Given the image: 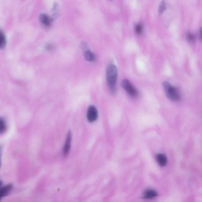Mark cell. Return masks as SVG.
<instances>
[{"label": "cell", "instance_id": "9c48e42d", "mask_svg": "<svg viewBox=\"0 0 202 202\" xmlns=\"http://www.w3.org/2000/svg\"><path fill=\"white\" fill-rule=\"evenodd\" d=\"M157 161L160 166H164L167 163V159L166 155L162 154H157L156 156Z\"/></svg>", "mask_w": 202, "mask_h": 202}, {"label": "cell", "instance_id": "7a4b0ae2", "mask_svg": "<svg viewBox=\"0 0 202 202\" xmlns=\"http://www.w3.org/2000/svg\"><path fill=\"white\" fill-rule=\"evenodd\" d=\"M163 86L166 95L170 100L174 102L180 100V96L177 89L172 86L167 81L163 82Z\"/></svg>", "mask_w": 202, "mask_h": 202}, {"label": "cell", "instance_id": "277c9868", "mask_svg": "<svg viewBox=\"0 0 202 202\" xmlns=\"http://www.w3.org/2000/svg\"><path fill=\"white\" fill-rule=\"evenodd\" d=\"M98 118V112L97 108L94 105H90L87 112V118L89 122L95 121Z\"/></svg>", "mask_w": 202, "mask_h": 202}, {"label": "cell", "instance_id": "ac0fdd59", "mask_svg": "<svg viewBox=\"0 0 202 202\" xmlns=\"http://www.w3.org/2000/svg\"><path fill=\"white\" fill-rule=\"evenodd\" d=\"M45 47H46L45 48H46V49L48 51L53 50L54 48V46L52 44H47V45H46Z\"/></svg>", "mask_w": 202, "mask_h": 202}, {"label": "cell", "instance_id": "5bb4252c", "mask_svg": "<svg viewBox=\"0 0 202 202\" xmlns=\"http://www.w3.org/2000/svg\"><path fill=\"white\" fill-rule=\"evenodd\" d=\"M80 47L84 52L89 49V47L87 43L85 41H82L80 44Z\"/></svg>", "mask_w": 202, "mask_h": 202}, {"label": "cell", "instance_id": "5b68a950", "mask_svg": "<svg viewBox=\"0 0 202 202\" xmlns=\"http://www.w3.org/2000/svg\"><path fill=\"white\" fill-rule=\"evenodd\" d=\"M71 141H72V134L70 131H69L63 149V154L65 157L67 156L69 153L70 148Z\"/></svg>", "mask_w": 202, "mask_h": 202}, {"label": "cell", "instance_id": "d6986e66", "mask_svg": "<svg viewBox=\"0 0 202 202\" xmlns=\"http://www.w3.org/2000/svg\"><path fill=\"white\" fill-rule=\"evenodd\" d=\"M2 145L0 144V167L1 165V157L2 154Z\"/></svg>", "mask_w": 202, "mask_h": 202}, {"label": "cell", "instance_id": "e0dca14e", "mask_svg": "<svg viewBox=\"0 0 202 202\" xmlns=\"http://www.w3.org/2000/svg\"><path fill=\"white\" fill-rule=\"evenodd\" d=\"M194 36L191 33H188L187 35V39L189 42H193L195 40Z\"/></svg>", "mask_w": 202, "mask_h": 202}, {"label": "cell", "instance_id": "7c38bea8", "mask_svg": "<svg viewBox=\"0 0 202 202\" xmlns=\"http://www.w3.org/2000/svg\"><path fill=\"white\" fill-rule=\"evenodd\" d=\"M7 129V126L5 121L2 118L0 117V134L4 133Z\"/></svg>", "mask_w": 202, "mask_h": 202}, {"label": "cell", "instance_id": "8fae6325", "mask_svg": "<svg viewBox=\"0 0 202 202\" xmlns=\"http://www.w3.org/2000/svg\"><path fill=\"white\" fill-rule=\"evenodd\" d=\"M6 44V38L4 33L0 29V49L4 48Z\"/></svg>", "mask_w": 202, "mask_h": 202}, {"label": "cell", "instance_id": "9a60e30c", "mask_svg": "<svg viewBox=\"0 0 202 202\" xmlns=\"http://www.w3.org/2000/svg\"><path fill=\"white\" fill-rule=\"evenodd\" d=\"M166 9V4L164 1H162L161 2L159 7V12L160 14H162Z\"/></svg>", "mask_w": 202, "mask_h": 202}, {"label": "cell", "instance_id": "4fadbf2b", "mask_svg": "<svg viewBox=\"0 0 202 202\" xmlns=\"http://www.w3.org/2000/svg\"><path fill=\"white\" fill-rule=\"evenodd\" d=\"M58 7H59V5H58V4L57 3L54 4V6H53L52 10L53 15H52V17H51L53 20H54L56 18L57 15H58Z\"/></svg>", "mask_w": 202, "mask_h": 202}, {"label": "cell", "instance_id": "6da1fadb", "mask_svg": "<svg viewBox=\"0 0 202 202\" xmlns=\"http://www.w3.org/2000/svg\"><path fill=\"white\" fill-rule=\"evenodd\" d=\"M106 79L109 91L115 94L117 90V69L114 64H110L107 68Z\"/></svg>", "mask_w": 202, "mask_h": 202}, {"label": "cell", "instance_id": "30bf717a", "mask_svg": "<svg viewBox=\"0 0 202 202\" xmlns=\"http://www.w3.org/2000/svg\"><path fill=\"white\" fill-rule=\"evenodd\" d=\"M84 52V57L85 60L89 62L94 61L95 59L94 54L91 52L90 49L85 51Z\"/></svg>", "mask_w": 202, "mask_h": 202}, {"label": "cell", "instance_id": "ba28073f", "mask_svg": "<svg viewBox=\"0 0 202 202\" xmlns=\"http://www.w3.org/2000/svg\"><path fill=\"white\" fill-rule=\"evenodd\" d=\"M158 196L157 192L154 190L148 189L145 191L143 197L146 199H153Z\"/></svg>", "mask_w": 202, "mask_h": 202}, {"label": "cell", "instance_id": "52a82bcc", "mask_svg": "<svg viewBox=\"0 0 202 202\" xmlns=\"http://www.w3.org/2000/svg\"><path fill=\"white\" fill-rule=\"evenodd\" d=\"M13 187L12 184H9L3 187H0V199L8 195Z\"/></svg>", "mask_w": 202, "mask_h": 202}, {"label": "cell", "instance_id": "3957f363", "mask_svg": "<svg viewBox=\"0 0 202 202\" xmlns=\"http://www.w3.org/2000/svg\"><path fill=\"white\" fill-rule=\"evenodd\" d=\"M122 85L123 89L131 97L133 98H136L137 97V90L128 79H124L122 81Z\"/></svg>", "mask_w": 202, "mask_h": 202}, {"label": "cell", "instance_id": "ffe728a7", "mask_svg": "<svg viewBox=\"0 0 202 202\" xmlns=\"http://www.w3.org/2000/svg\"><path fill=\"white\" fill-rule=\"evenodd\" d=\"M2 182L1 181V180H0V187H1V186H2Z\"/></svg>", "mask_w": 202, "mask_h": 202}, {"label": "cell", "instance_id": "2e32d148", "mask_svg": "<svg viewBox=\"0 0 202 202\" xmlns=\"http://www.w3.org/2000/svg\"><path fill=\"white\" fill-rule=\"evenodd\" d=\"M135 31L137 34H141L142 31V26L141 24L139 23L137 25Z\"/></svg>", "mask_w": 202, "mask_h": 202}, {"label": "cell", "instance_id": "8992f818", "mask_svg": "<svg viewBox=\"0 0 202 202\" xmlns=\"http://www.w3.org/2000/svg\"><path fill=\"white\" fill-rule=\"evenodd\" d=\"M39 18L40 22L43 25L46 27H49L50 26L53 21L52 17L44 14H40Z\"/></svg>", "mask_w": 202, "mask_h": 202}]
</instances>
